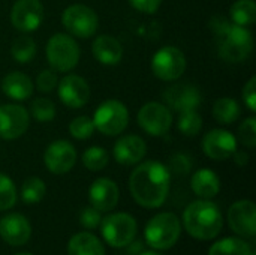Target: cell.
I'll return each instance as SVG.
<instances>
[{"label": "cell", "mask_w": 256, "mask_h": 255, "mask_svg": "<svg viewBox=\"0 0 256 255\" xmlns=\"http://www.w3.org/2000/svg\"><path fill=\"white\" fill-rule=\"evenodd\" d=\"M171 188V171L159 161H146L140 164L129 177V191L134 200L146 207H160Z\"/></svg>", "instance_id": "6da1fadb"}, {"label": "cell", "mask_w": 256, "mask_h": 255, "mask_svg": "<svg viewBox=\"0 0 256 255\" xmlns=\"http://www.w3.org/2000/svg\"><path fill=\"white\" fill-rule=\"evenodd\" d=\"M212 27L219 38V56L230 63L246 60L254 50V36L248 27L234 24L225 18H214Z\"/></svg>", "instance_id": "7a4b0ae2"}, {"label": "cell", "mask_w": 256, "mask_h": 255, "mask_svg": "<svg viewBox=\"0 0 256 255\" xmlns=\"http://www.w3.org/2000/svg\"><path fill=\"white\" fill-rule=\"evenodd\" d=\"M184 230L198 240H212L219 236L224 228L222 212L210 200H196L183 212Z\"/></svg>", "instance_id": "3957f363"}, {"label": "cell", "mask_w": 256, "mask_h": 255, "mask_svg": "<svg viewBox=\"0 0 256 255\" xmlns=\"http://www.w3.org/2000/svg\"><path fill=\"white\" fill-rule=\"evenodd\" d=\"M182 234V222L172 212H162L154 215L146 225L144 237L150 248L156 251H166L172 248Z\"/></svg>", "instance_id": "277c9868"}, {"label": "cell", "mask_w": 256, "mask_h": 255, "mask_svg": "<svg viewBox=\"0 0 256 255\" xmlns=\"http://www.w3.org/2000/svg\"><path fill=\"white\" fill-rule=\"evenodd\" d=\"M46 60L56 72H69L72 71L81 56L80 45L68 33H56L50 38L46 44Z\"/></svg>", "instance_id": "5b68a950"}, {"label": "cell", "mask_w": 256, "mask_h": 255, "mask_svg": "<svg viewBox=\"0 0 256 255\" xmlns=\"http://www.w3.org/2000/svg\"><path fill=\"white\" fill-rule=\"evenodd\" d=\"M92 120L100 134L106 137H116L128 128L129 110L118 99H106L96 108Z\"/></svg>", "instance_id": "8992f818"}, {"label": "cell", "mask_w": 256, "mask_h": 255, "mask_svg": "<svg viewBox=\"0 0 256 255\" xmlns=\"http://www.w3.org/2000/svg\"><path fill=\"white\" fill-rule=\"evenodd\" d=\"M99 225L104 240L112 248H124L130 245L138 230L135 218L124 212L111 213L102 218Z\"/></svg>", "instance_id": "52a82bcc"}, {"label": "cell", "mask_w": 256, "mask_h": 255, "mask_svg": "<svg viewBox=\"0 0 256 255\" xmlns=\"http://www.w3.org/2000/svg\"><path fill=\"white\" fill-rule=\"evenodd\" d=\"M62 24L68 35L87 39L92 38L99 27L98 14L86 5H70L62 14Z\"/></svg>", "instance_id": "ba28073f"}, {"label": "cell", "mask_w": 256, "mask_h": 255, "mask_svg": "<svg viewBox=\"0 0 256 255\" xmlns=\"http://www.w3.org/2000/svg\"><path fill=\"white\" fill-rule=\"evenodd\" d=\"M188 62L184 53L172 45L158 50L152 59V71L162 81H176L186 71Z\"/></svg>", "instance_id": "9c48e42d"}, {"label": "cell", "mask_w": 256, "mask_h": 255, "mask_svg": "<svg viewBox=\"0 0 256 255\" xmlns=\"http://www.w3.org/2000/svg\"><path fill=\"white\" fill-rule=\"evenodd\" d=\"M136 119L141 129L152 137H162L172 126V113L160 102H147L142 105Z\"/></svg>", "instance_id": "30bf717a"}, {"label": "cell", "mask_w": 256, "mask_h": 255, "mask_svg": "<svg viewBox=\"0 0 256 255\" xmlns=\"http://www.w3.org/2000/svg\"><path fill=\"white\" fill-rule=\"evenodd\" d=\"M44 21V5L40 0H16L10 9V23L21 33L39 29Z\"/></svg>", "instance_id": "8fae6325"}, {"label": "cell", "mask_w": 256, "mask_h": 255, "mask_svg": "<svg viewBox=\"0 0 256 255\" xmlns=\"http://www.w3.org/2000/svg\"><path fill=\"white\" fill-rule=\"evenodd\" d=\"M30 125L28 111L18 104L0 105V138L15 140L26 134Z\"/></svg>", "instance_id": "7c38bea8"}, {"label": "cell", "mask_w": 256, "mask_h": 255, "mask_svg": "<svg viewBox=\"0 0 256 255\" xmlns=\"http://www.w3.org/2000/svg\"><path fill=\"white\" fill-rule=\"evenodd\" d=\"M44 164L52 174H66L76 164V149L66 140L52 141L45 149Z\"/></svg>", "instance_id": "4fadbf2b"}, {"label": "cell", "mask_w": 256, "mask_h": 255, "mask_svg": "<svg viewBox=\"0 0 256 255\" xmlns=\"http://www.w3.org/2000/svg\"><path fill=\"white\" fill-rule=\"evenodd\" d=\"M230 228L243 239H255L256 206L250 200L236 201L228 210Z\"/></svg>", "instance_id": "5bb4252c"}, {"label": "cell", "mask_w": 256, "mask_h": 255, "mask_svg": "<svg viewBox=\"0 0 256 255\" xmlns=\"http://www.w3.org/2000/svg\"><path fill=\"white\" fill-rule=\"evenodd\" d=\"M57 93L62 104L66 107L81 108L90 99V86L82 77L76 74H68L57 83Z\"/></svg>", "instance_id": "9a60e30c"}, {"label": "cell", "mask_w": 256, "mask_h": 255, "mask_svg": "<svg viewBox=\"0 0 256 255\" xmlns=\"http://www.w3.org/2000/svg\"><path fill=\"white\" fill-rule=\"evenodd\" d=\"M202 150L213 161H226L237 150V138L226 129H212L202 138Z\"/></svg>", "instance_id": "2e32d148"}, {"label": "cell", "mask_w": 256, "mask_h": 255, "mask_svg": "<svg viewBox=\"0 0 256 255\" xmlns=\"http://www.w3.org/2000/svg\"><path fill=\"white\" fill-rule=\"evenodd\" d=\"M0 237L10 246H22L32 237V225L21 213H8L0 219Z\"/></svg>", "instance_id": "e0dca14e"}, {"label": "cell", "mask_w": 256, "mask_h": 255, "mask_svg": "<svg viewBox=\"0 0 256 255\" xmlns=\"http://www.w3.org/2000/svg\"><path fill=\"white\" fill-rule=\"evenodd\" d=\"M166 107L176 110L177 113L196 110L202 102V95L198 87L192 84H176L165 90L164 93Z\"/></svg>", "instance_id": "ac0fdd59"}, {"label": "cell", "mask_w": 256, "mask_h": 255, "mask_svg": "<svg viewBox=\"0 0 256 255\" xmlns=\"http://www.w3.org/2000/svg\"><path fill=\"white\" fill-rule=\"evenodd\" d=\"M120 191L114 180L108 177L96 179L88 189L90 204L99 212H110L118 203Z\"/></svg>", "instance_id": "d6986e66"}, {"label": "cell", "mask_w": 256, "mask_h": 255, "mask_svg": "<svg viewBox=\"0 0 256 255\" xmlns=\"http://www.w3.org/2000/svg\"><path fill=\"white\" fill-rule=\"evenodd\" d=\"M147 153L146 141L138 135H124L114 144V159L122 165H135L144 159Z\"/></svg>", "instance_id": "ffe728a7"}, {"label": "cell", "mask_w": 256, "mask_h": 255, "mask_svg": "<svg viewBox=\"0 0 256 255\" xmlns=\"http://www.w3.org/2000/svg\"><path fill=\"white\" fill-rule=\"evenodd\" d=\"M94 59L105 66H116L123 59L122 44L111 35H100L92 44Z\"/></svg>", "instance_id": "44dd1931"}, {"label": "cell", "mask_w": 256, "mask_h": 255, "mask_svg": "<svg viewBox=\"0 0 256 255\" xmlns=\"http://www.w3.org/2000/svg\"><path fill=\"white\" fill-rule=\"evenodd\" d=\"M2 90L3 93L14 101H26L33 93V81L28 75L14 71L4 75L2 80Z\"/></svg>", "instance_id": "7402d4cb"}, {"label": "cell", "mask_w": 256, "mask_h": 255, "mask_svg": "<svg viewBox=\"0 0 256 255\" xmlns=\"http://www.w3.org/2000/svg\"><path fill=\"white\" fill-rule=\"evenodd\" d=\"M190 188L196 197L202 200H212L220 191V179L213 170L200 168L190 179Z\"/></svg>", "instance_id": "603a6c76"}, {"label": "cell", "mask_w": 256, "mask_h": 255, "mask_svg": "<svg viewBox=\"0 0 256 255\" xmlns=\"http://www.w3.org/2000/svg\"><path fill=\"white\" fill-rule=\"evenodd\" d=\"M68 255H105V248L94 234L82 231L70 237L68 243Z\"/></svg>", "instance_id": "cb8c5ba5"}, {"label": "cell", "mask_w": 256, "mask_h": 255, "mask_svg": "<svg viewBox=\"0 0 256 255\" xmlns=\"http://www.w3.org/2000/svg\"><path fill=\"white\" fill-rule=\"evenodd\" d=\"M208 255H256L255 246L244 239L226 237L218 240L208 251Z\"/></svg>", "instance_id": "d4e9b609"}, {"label": "cell", "mask_w": 256, "mask_h": 255, "mask_svg": "<svg viewBox=\"0 0 256 255\" xmlns=\"http://www.w3.org/2000/svg\"><path fill=\"white\" fill-rule=\"evenodd\" d=\"M242 114L240 105L232 98H220L213 105V117L220 125H232Z\"/></svg>", "instance_id": "484cf974"}, {"label": "cell", "mask_w": 256, "mask_h": 255, "mask_svg": "<svg viewBox=\"0 0 256 255\" xmlns=\"http://www.w3.org/2000/svg\"><path fill=\"white\" fill-rule=\"evenodd\" d=\"M230 17L234 24L248 27L256 21L255 0H236L230 8Z\"/></svg>", "instance_id": "4316f807"}, {"label": "cell", "mask_w": 256, "mask_h": 255, "mask_svg": "<svg viewBox=\"0 0 256 255\" xmlns=\"http://www.w3.org/2000/svg\"><path fill=\"white\" fill-rule=\"evenodd\" d=\"M10 54L15 62H18L21 65L28 63L36 56V42L27 35H21L12 42Z\"/></svg>", "instance_id": "83f0119b"}, {"label": "cell", "mask_w": 256, "mask_h": 255, "mask_svg": "<svg viewBox=\"0 0 256 255\" xmlns=\"http://www.w3.org/2000/svg\"><path fill=\"white\" fill-rule=\"evenodd\" d=\"M45 192H46V186L42 179L28 177L24 180L21 186V200L26 204H36L45 197Z\"/></svg>", "instance_id": "f1b7e54d"}, {"label": "cell", "mask_w": 256, "mask_h": 255, "mask_svg": "<svg viewBox=\"0 0 256 255\" xmlns=\"http://www.w3.org/2000/svg\"><path fill=\"white\" fill-rule=\"evenodd\" d=\"M110 162V153L99 146H93L84 150L82 153V164L90 171H100Z\"/></svg>", "instance_id": "f546056e"}, {"label": "cell", "mask_w": 256, "mask_h": 255, "mask_svg": "<svg viewBox=\"0 0 256 255\" xmlns=\"http://www.w3.org/2000/svg\"><path fill=\"white\" fill-rule=\"evenodd\" d=\"M177 128H178V131L183 135H186V137H195L202 129V117L200 116V113L196 110L183 111L178 116Z\"/></svg>", "instance_id": "4dcf8cb0"}, {"label": "cell", "mask_w": 256, "mask_h": 255, "mask_svg": "<svg viewBox=\"0 0 256 255\" xmlns=\"http://www.w3.org/2000/svg\"><path fill=\"white\" fill-rule=\"evenodd\" d=\"M30 113L38 122L46 123L56 117V105L48 98H36L30 104Z\"/></svg>", "instance_id": "1f68e13d"}, {"label": "cell", "mask_w": 256, "mask_h": 255, "mask_svg": "<svg viewBox=\"0 0 256 255\" xmlns=\"http://www.w3.org/2000/svg\"><path fill=\"white\" fill-rule=\"evenodd\" d=\"M94 131H96L94 123L88 116H78V117L72 119L70 123H69L70 135L74 138H76V140H81V141L88 140L93 135Z\"/></svg>", "instance_id": "d6a6232c"}, {"label": "cell", "mask_w": 256, "mask_h": 255, "mask_svg": "<svg viewBox=\"0 0 256 255\" xmlns=\"http://www.w3.org/2000/svg\"><path fill=\"white\" fill-rule=\"evenodd\" d=\"M16 203V188L12 179L0 173V212L9 210Z\"/></svg>", "instance_id": "836d02e7"}, {"label": "cell", "mask_w": 256, "mask_h": 255, "mask_svg": "<svg viewBox=\"0 0 256 255\" xmlns=\"http://www.w3.org/2000/svg\"><path fill=\"white\" fill-rule=\"evenodd\" d=\"M238 140L242 141L243 146L248 149H255L256 147V119L249 117L246 119L240 128H238Z\"/></svg>", "instance_id": "e575fe53"}, {"label": "cell", "mask_w": 256, "mask_h": 255, "mask_svg": "<svg viewBox=\"0 0 256 255\" xmlns=\"http://www.w3.org/2000/svg\"><path fill=\"white\" fill-rule=\"evenodd\" d=\"M58 78L54 69H44L36 77V87L42 93H50L57 87Z\"/></svg>", "instance_id": "d590c367"}, {"label": "cell", "mask_w": 256, "mask_h": 255, "mask_svg": "<svg viewBox=\"0 0 256 255\" xmlns=\"http://www.w3.org/2000/svg\"><path fill=\"white\" fill-rule=\"evenodd\" d=\"M102 221V216H100V212L98 209H94L93 206H88V207H84L81 210V215H80V222L84 228L87 230H94L99 227Z\"/></svg>", "instance_id": "8d00e7d4"}, {"label": "cell", "mask_w": 256, "mask_h": 255, "mask_svg": "<svg viewBox=\"0 0 256 255\" xmlns=\"http://www.w3.org/2000/svg\"><path fill=\"white\" fill-rule=\"evenodd\" d=\"M243 99H244V104L246 107L255 113L256 111V77H252L246 86L243 87Z\"/></svg>", "instance_id": "74e56055"}, {"label": "cell", "mask_w": 256, "mask_h": 255, "mask_svg": "<svg viewBox=\"0 0 256 255\" xmlns=\"http://www.w3.org/2000/svg\"><path fill=\"white\" fill-rule=\"evenodd\" d=\"M192 167V162L190 159L186 156V155H176L172 159H171V168L170 171L178 174V176H183V174H188L189 170Z\"/></svg>", "instance_id": "f35d334b"}, {"label": "cell", "mask_w": 256, "mask_h": 255, "mask_svg": "<svg viewBox=\"0 0 256 255\" xmlns=\"http://www.w3.org/2000/svg\"><path fill=\"white\" fill-rule=\"evenodd\" d=\"M128 2L134 9L142 14H154L162 5V0H128Z\"/></svg>", "instance_id": "ab89813d"}, {"label": "cell", "mask_w": 256, "mask_h": 255, "mask_svg": "<svg viewBox=\"0 0 256 255\" xmlns=\"http://www.w3.org/2000/svg\"><path fill=\"white\" fill-rule=\"evenodd\" d=\"M232 159H234V162H236L237 165L243 167V165H246V164L249 162V155L244 153V152H237V150H236V153L232 155Z\"/></svg>", "instance_id": "60d3db41"}, {"label": "cell", "mask_w": 256, "mask_h": 255, "mask_svg": "<svg viewBox=\"0 0 256 255\" xmlns=\"http://www.w3.org/2000/svg\"><path fill=\"white\" fill-rule=\"evenodd\" d=\"M141 255H162V254H159V252L154 249V251H146V252H142Z\"/></svg>", "instance_id": "b9f144b4"}, {"label": "cell", "mask_w": 256, "mask_h": 255, "mask_svg": "<svg viewBox=\"0 0 256 255\" xmlns=\"http://www.w3.org/2000/svg\"><path fill=\"white\" fill-rule=\"evenodd\" d=\"M15 255H32V254H28V252H18V254H15Z\"/></svg>", "instance_id": "7bdbcfd3"}]
</instances>
